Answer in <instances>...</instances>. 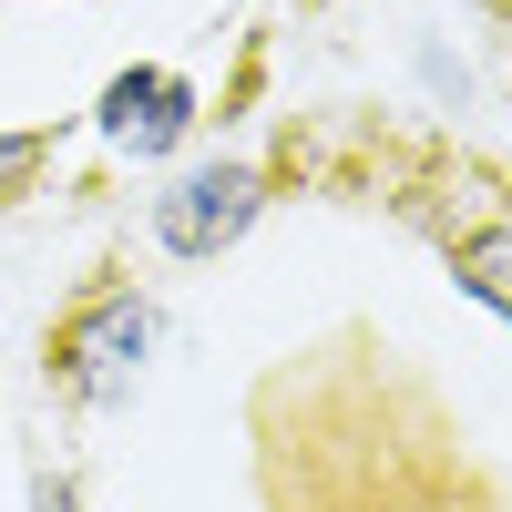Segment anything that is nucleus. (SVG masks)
<instances>
[{"instance_id":"1","label":"nucleus","mask_w":512,"mask_h":512,"mask_svg":"<svg viewBox=\"0 0 512 512\" xmlns=\"http://www.w3.org/2000/svg\"><path fill=\"white\" fill-rule=\"evenodd\" d=\"M144 349H154V308L134 287H93L82 308L62 318V338H52V369H62V390L72 400H93V410H113V400H134V369H144Z\"/></svg>"},{"instance_id":"2","label":"nucleus","mask_w":512,"mask_h":512,"mask_svg":"<svg viewBox=\"0 0 512 512\" xmlns=\"http://www.w3.org/2000/svg\"><path fill=\"white\" fill-rule=\"evenodd\" d=\"M256 216H267V185H256V164L216 154V164H185V175L154 195V246H164V256H185V267H205V256H226Z\"/></svg>"},{"instance_id":"3","label":"nucleus","mask_w":512,"mask_h":512,"mask_svg":"<svg viewBox=\"0 0 512 512\" xmlns=\"http://www.w3.org/2000/svg\"><path fill=\"white\" fill-rule=\"evenodd\" d=\"M195 134V82H175V72H123L113 93H103V144H123V154H175Z\"/></svg>"},{"instance_id":"4","label":"nucleus","mask_w":512,"mask_h":512,"mask_svg":"<svg viewBox=\"0 0 512 512\" xmlns=\"http://www.w3.org/2000/svg\"><path fill=\"white\" fill-rule=\"evenodd\" d=\"M461 287H472L482 308H502V318H512V226H482L472 246H461Z\"/></svg>"},{"instance_id":"5","label":"nucleus","mask_w":512,"mask_h":512,"mask_svg":"<svg viewBox=\"0 0 512 512\" xmlns=\"http://www.w3.org/2000/svg\"><path fill=\"white\" fill-rule=\"evenodd\" d=\"M31 154H41L31 134H21V144H0V185H21V175H31Z\"/></svg>"}]
</instances>
